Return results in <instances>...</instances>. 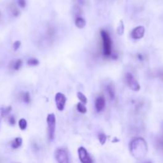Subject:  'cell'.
<instances>
[{
  "instance_id": "6da1fadb",
  "label": "cell",
  "mask_w": 163,
  "mask_h": 163,
  "mask_svg": "<svg viewBox=\"0 0 163 163\" xmlns=\"http://www.w3.org/2000/svg\"><path fill=\"white\" fill-rule=\"evenodd\" d=\"M131 155L136 159H142L146 156L148 151V146L146 140L140 137L135 138L131 141L129 145Z\"/></svg>"
},
{
  "instance_id": "7a4b0ae2",
  "label": "cell",
  "mask_w": 163,
  "mask_h": 163,
  "mask_svg": "<svg viewBox=\"0 0 163 163\" xmlns=\"http://www.w3.org/2000/svg\"><path fill=\"white\" fill-rule=\"evenodd\" d=\"M100 36L103 43V54L106 57H109L112 54V42L108 31H100Z\"/></svg>"
},
{
  "instance_id": "3957f363",
  "label": "cell",
  "mask_w": 163,
  "mask_h": 163,
  "mask_svg": "<svg viewBox=\"0 0 163 163\" xmlns=\"http://www.w3.org/2000/svg\"><path fill=\"white\" fill-rule=\"evenodd\" d=\"M48 125V138L50 141H53L55 136L56 118L54 114H49L47 116Z\"/></svg>"
},
{
  "instance_id": "277c9868",
  "label": "cell",
  "mask_w": 163,
  "mask_h": 163,
  "mask_svg": "<svg viewBox=\"0 0 163 163\" xmlns=\"http://www.w3.org/2000/svg\"><path fill=\"white\" fill-rule=\"evenodd\" d=\"M55 157L57 163H70L68 153L63 148H58L56 150Z\"/></svg>"
},
{
  "instance_id": "5b68a950",
  "label": "cell",
  "mask_w": 163,
  "mask_h": 163,
  "mask_svg": "<svg viewBox=\"0 0 163 163\" xmlns=\"http://www.w3.org/2000/svg\"><path fill=\"white\" fill-rule=\"evenodd\" d=\"M126 79V83H127V86L131 88V90L135 92H138L140 90V85L138 83L135 78L134 77L131 73H127L125 76Z\"/></svg>"
},
{
  "instance_id": "8992f818",
  "label": "cell",
  "mask_w": 163,
  "mask_h": 163,
  "mask_svg": "<svg viewBox=\"0 0 163 163\" xmlns=\"http://www.w3.org/2000/svg\"><path fill=\"white\" fill-rule=\"evenodd\" d=\"M78 156L81 163H93L91 156L88 153L85 148L83 146H80L78 149Z\"/></svg>"
},
{
  "instance_id": "52a82bcc",
  "label": "cell",
  "mask_w": 163,
  "mask_h": 163,
  "mask_svg": "<svg viewBox=\"0 0 163 163\" xmlns=\"http://www.w3.org/2000/svg\"><path fill=\"white\" fill-rule=\"evenodd\" d=\"M55 103L56 106L59 111H63L65 109V103H66V97L61 92H57L55 96Z\"/></svg>"
},
{
  "instance_id": "ba28073f",
  "label": "cell",
  "mask_w": 163,
  "mask_h": 163,
  "mask_svg": "<svg viewBox=\"0 0 163 163\" xmlns=\"http://www.w3.org/2000/svg\"><path fill=\"white\" fill-rule=\"evenodd\" d=\"M145 34V28L142 26L135 27L131 32V38L134 39H141Z\"/></svg>"
},
{
  "instance_id": "9c48e42d",
  "label": "cell",
  "mask_w": 163,
  "mask_h": 163,
  "mask_svg": "<svg viewBox=\"0 0 163 163\" xmlns=\"http://www.w3.org/2000/svg\"><path fill=\"white\" fill-rule=\"evenodd\" d=\"M105 99L104 97L100 96L97 97V99L96 100V103H95V107L96 109L98 112H101L105 108Z\"/></svg>"
},
{
  "instance_id": "30bf717a",
  "label": "cell",
  "mask_w": 163,
  "mask_h": 163,
  "mask_svg": "<svg viewBox=\"0 0 163 163\" xmlns=\"http://www.w3.org/2000/svg\"><path fill=\"white\" fill-rule=\"evenodd\" d=\"M106 92L108 93V96L111 100H114L115 96H116V93H115V89L114 87L112 85V84H108L106 87Z\"/></svg>"
},
{
  "instance_id": "8fae6325",
  "label": "cell",
  "mask_w": 163,
  "mask_h": 163,
  "mask_svg": "<svg viewBox=\"0 0 163 163\" xmlns=\"http://www.w3.org/2000/svg\"><path fill=\"white\" fill-rule=\"evenodd\" d=\"M75 24L76 26L79 29H83L86 26L85 20L81 17H77L75 20Z\"/></svg>"
},
{
  "instance_id": "7c38bea8",
  "label": "cell",
  "mask_w": 163,
  "mask_h": 163,
  "mask_svg": "<svg viewBox=\"0 0 163 163\" xmlns=\"http://www.w3.org/2000/svg\"><path fill=\"white\" fill-rule=\"evenodd\" d=\"M22 144V139L20 137H18V138H15L11 142V147L14 148V149H18Z\"/></svg>"
},
{
  "instance_id": "4fadbf2b",
  "label": "cell",
  "mask_w": 163,
  "mask_h": 163,
  "mask_svg": "<svg viewBox=\"0 0 163 163\" xmlns=\"http://www.w3.org/2000/svg\"><path fill=\"white\" fill-rule=\"evenodd\" d=\"M22 65V61L21 59H18V60H15V61L12 62L11 68H13L14 70L17 71L21 68Z\"/></svg>"
},
{
  "instance_id": "5bb4252c",
  "label": "cell",
  "mask_w": 163,
  "mask_h": 163,
  "mask_svg": "<svg viewBox=\"0 0 163 163\" xmlns=\"http://www.w3.org/2000/svg\"><path fill=\"white\" fill-rule=\"evenodd\" d=\"M20 98H21L22 101L26 103V104L31 102V95H30V93H29L28 92H26L22 93Z\"/></svg>"
},
{
  "instance_id": "9a60e30c",
  "label": "cell",
  "mask_w": 163,
  "mask_h": 163,
  "mask_svg": "<svg viewBox=\"0 0 163 163\" xmlns=\"http://www.w3.org/2000/svg\"><path fill=\"white\" fill-rule=\"evenodd\" d=\"M76 108H77V111L81 114H85L87 112V108L84 106V104H83L82 103H79L77 104V106H76Z\"/></svg>"
},
{
  "instance_id": "2e32d148",
  "label": "cell",
  "mask_w": 163,
  "mask_h": 163,
  "mask_svg": "<svg viewBox=\"0 0 163 163\" xmlns=\"http://www.w3.org/2000/svg\"><path fill=\"white\" fill-rule=\"evenodd\" d=\"M77 97H78V99L80 100V103H82L83 104H87L88 100H87V98H86L85 96L84 95L83 93L80 92H79L77 93Z\"/></svg>"
},
{
  "instance_id": "e0dca14e",
  "label": "cell",
  "mask_w": 163,
  "mask_h": 163,
  "mask_svg": "<svg viewBox=\"0 0 163 163\" xmlns=\"http://www.w3.org/2000/svg\"><path fill=\"white\" fill-rule=\"evenodd\" d=\"M18 126L20 127V129L24 131V130L26 129L27 127V122L25 119H21V120L18 121Z\"/></svg>"
},
{
  "instance_id": "ac0fdd59",
  "label": "cell",
  "mask_w": 163,
  "mask_h": 163,
  "mask_svg": "<svg viewBox=\"0 0 163 163\" xmlns=\"http://www.w3.org/2000/svg\"><path fill=\"white\" fill-rule=\"evenodd\" d=\"M39 64V61L36 58H31L27 61V65L31 66H37Z\"/></svg>"
},
{
  "instance_id": "d6986e66",
  "label": "cell",
  "mask_w": 163,
  "mask_h": 163,
  "mask_svg": "<svg viewBox=\"0 0 163 163\" xmlns=\"http://www.w3.org/2000/svg\"><path fill=\"white\" fill-rule=\"evenodd\" d=\"M99 140H100V142L102 145H104V143L107 141V136L104 134V133H100L99 135Z\"/></svg>"
},
{
  "instance_id": "ffe728a7",
  "label": "cell",
  "mask_w": 163,
  "mask_h": 163,
  "mask_svg": "<svg viewBox=\"0 0 163 163\" xmlns=\"http://www.w3.org/2000/svg\"><path fill=\"white\" fill-rule=\"evenodd\" d=\"M123 31H124V26H123V21H120V24L118 27L117 30V33L119 35H122L123 34Z\"/></svg>"
},
{
  "instance_id": "44dd1931",
  "label": "cell",
  "mask_w": 163,
  "mask_h": 163,
  "mask_svg": "<svg viewBox=\"0 0 163 163\" xmlns=\"http://www.w3.org/2000/svg\"><path fill=\"white\" fill-rule=\"evenodd\" d=\"M18 6L22 8L26 7V0H18Z\"/></svg>"
},
{
  "instance_id": "7402d4cb",
  "label": "cell",
  "mask_w": 163,
  "mask_h": 163,
  "mask_svg": "<svg viewBox=\"0 0 163 163\" xmlns=\"http://www.w3.org/2000/svg\"><path fill=\"white\" fill-rule=\"evenodd\" d=\"M20 46H21V42L16 41V42L13 44L14 49V50H18V49H19V47H20Z\"/></svg>"
},
{
  "instance_id": "603a6c76",
  "label": "cell",
  "mask_w": 163,
  "mask_h": 163,
  "mask_svg": "<svg viewBox=\"0 0 163 163\" xmlns=\"http://www.w3.org/2000/svg\"><path fill=\"white\" fill-rule=\"evenodd\" d=\"M11 11H12V14H13L15 16V17H18V16L19 15V11H18V10L17 8L15 7V6H13V7H12Z\"/></svg>"
},
{
  "instance_id": "cb8c5ba5",
  "label": "cell",
  "mask_w": 163,
  "mask_h": 163,
  "mask_svg": "<svg viewBox=\"0 0 163 163\" xmlns=\"http://www.w3.org/2000/svg\"><path fill=\"white\" fill-rule=\"evenodd\" d=\"M8 122H9V123L10 125L14 126L15 124V119H14V117L13 116H10L9 119H8Z\"/></svg>"
},
{
  "instance_id": "d4e9b609",
  "label": "cell",
  "mask_w": 163,
  "mask_h": 163,
  "mask_svg": "<svg viewBox=\"0 0 163 163\" xmlns=\"http://www.w3.org/2000/svg\"><path fill=\"white\" fill-rule=\"evenodd\" d=\"M10 111H11V107H7V108H3V116L9 114L10 112Z\"/></svg>"
},
{
  "instance_id": "484cf974",
  "label": "cell",
  "mask_w": 163,
  "mask_h": 163,
  "mask_svg": "<svg viewBox=\"0 0 163 163\" xmlns=\"http://www.w3.org/2000/svg\"><path fill=\"white\" fill-rule=\"evenodd\" d=\"M2 117H3V108H0V124L2 122Z\"/></svg>"
},
{
  "instance_id": "4316f807",
  "label": "cell",
  "mask_w": 163,
  "mask_h": 163,
  "mask_svg": "<svg viewBox=\"0 0 163 163\" xmlns=\"http://www.w3.org/2000/svg\"><path fill=\"white\" fill-rule=\"evenodd\" d=\"M79 2H80V3H83V2H84V0H79Z\"/></svg>"
},
{
  "instance_id": "83f0119b",
  "label": "cell",
  "mask_w": 163,
  "mask_h": 163,
  "mask_svg": "<svg viewBox=\"0 0 163 163\" xmlns=\"http://www.w3.org/2000/svg\"><path fill=\"white\" fill-rule=\"evenodd\" d=\"M145 163H152V161H146V162H145Z\"/></svg>"
}]
</instances>
